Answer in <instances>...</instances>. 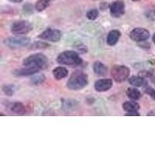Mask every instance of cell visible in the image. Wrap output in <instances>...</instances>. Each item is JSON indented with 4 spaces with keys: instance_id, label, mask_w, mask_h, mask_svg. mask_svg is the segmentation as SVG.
Returning a JSON list of instances; mask_svg holds the SVG:
<instances>
[{
    "instance_id": "13",
    "label": "cell",
    "mask_w": 155,
    "mask_h": 155,
    "mask_svg": "<svg viewBox=\"0 0 155 155\" xmlns=\"http://www.w3.org/2000/svg\"><path fill=\"white\" fill-rule=\"evenodd\" d=\"M129 83L134 87H142L147 84L145 78L142 76H132L129 78Z\"/></svg>"
},
{
    "instance_id": "8",
    "label": "cell",
    "mask_w": 155,
    "mask_h": 155,
    "mask_svg": "<svg viewBox=\"0 0 155 155\" xmlns=\"http://www.w3.org/2000/svg\"><path fill=\"white\" fill-rule=\"evenodd\" d=\"M61 33L60 30L54 29H47L38 36V38L44 41H51V42H58L61 38Z\"/></svg>"
},
{
    "instance_id": "18",
    "label": "cell",
    "mask_w": 155,
    "mask_h": 155,
    "mask_svg": "<svg viewBox=\"0 0 155 155\" xmlns=\"http://www.w3.org/2000/svg\"><path fill=\"white\" fill-rule=\"evenodd\" d=\"M126 94H127L129 99H132V100H138L141 97L140 92L135 88H127Z\"/></svg>"
},
{
    "instance_id": "29",
    "label": "cell",
    "mask_w": 155,
    "mask_h": 155,
    "mask_svg": "<svg viewBox=\"0 0 155 155\" xmlns=\"http://www.w3.org/2000/svg\"><path fill=\"white\" fill-rule=\"evenodd\" d=\"M154 14H155V12H154Z\"/></svg>"
},
{
    "instance_id": "6",
    "label": "cell",
    "mask_w": 155,
    "mask_h": 155,
    "mask_svg": "<svg viewBox=\"0 0 155 155\" xmlns=\"http://www.w3.org/2000/svg\"><path fill=\"white\" fill-rule=\"evenodd\" d=\"M130 74V69L125 65H114L111 70V75L115 81L121 83L125 81Z\"/></svg>"
},
{
    "instance_id": "3",
    "label": "cell",
    "mask_w": 155,
    "mask_h": 155,
    "mask_svg": "<svg viewBox=\"0 0 155 155\" xmlns=\"http://www.w3.org/2000/svg\"><path fill=\"white\" fill-rule=\"evenodd\" d=\"M23 64L25 67H34L41 70L47 68L48 60V58L43 54H35L25 58Z\"/></svg>"
},
{
    "instance_id": "5",
    "label": "cell",
    "mask_w": 155,
    "mask_h": 155,
    "mask_svg": "<svg viewBox=\"0 0 155 155\" xmlns=\"http://www.w3.org/2000/svg\"><path fill=\"white\" fill-rule=\"evenodd\" d=\"M32 29V25L27 20H18L14 22L11 26V32L17 36L28 34L31 31Z\"/></svg>"
},
{
    "instance_id": "9",
    "label": "cell",
    "mask_w": 155,
    "mask_h": 155,
    "mask_svg": "<svg viewBox=\"0 0 155 155\" xmlns=\"http://www.w3.org/2000/svg\"><path fill=\"white\" fill-rule=\"evenodd\" d=\"M110 14L113 17L119 18L125 13V3L122 0L115 1L109 6Z\"/></svg>"
},
{
    "instance_id": "10",
    "label": "cell",
    "mask_w": 155,
    "mask_h": 155,
    "mask_svg": "<svg viewBox=\"0 0 155 155\" xmlns=\"http://www.w3.org/2000/svg\"><path fill=\"white\" fill-rule=\"evenodd\" d=\"M113 86V81L111 79H99L95 81V89L97 92H102L108 91Z\"/></svg>"
},
{
    "instance_id": "16",
    "label": "cell",
    "mask_w": 155,
    "mask_h": 155,
    "mask_svg": "<svg viewBox=\"0 0 155 155\" xmlns=\"http://www.w3.org/2000/svg\"><path fill=\"white\" fill-rule=\"evenodd\" d=\"M10 109L12 113L19 115H23L27 113V109H26L25 106L22 102H16L14 103H12L10 107Z\"/></svg>"
},
{
    "instance_id": "2",
    "label": "cell",
    "mask_w": 155,
    "mask_h": 155,
    "mask_svg": "<svg viewBox=\"0 0 155 155\" xmlns=\"http://www.w3.org/2000/svg\"><path fill=\"white\" fill-rule=\"evenodd\" d=\"M88 76L83 72H75L71 76L67 82V87L71 90H80L87 86Z\"/></svg>"
},
{
    "instance_id": "28",
    "label": "cell",
    "mask_w": 155,
    "mask_h": 155,
    "mask_svg": "<svg viewBox=\"0 0 155 155\" xmlns=\"http://www.w3.org/2000/svg\"><path fill=\"white\" fill-rule=\"evenodd\" d=\"M132 1H134V2H138L140 0H132Z\"/></svg>"
},
{
    "instance_id": "4",
    "label": "cell",
    "mask_w": 155,
    "mask_h": 155,
    "mask_svg": "<svg viewBox=\"0 0 155 155\" xmlns=\"http://www.w3.org/2000/svg\"><path fill=\"white\" fill-rule=\"evenodd\" d=\"M3 43L5 46L11 49H18L28 46L30 43V39L23 36L11 37L5 39Z\"/></svg>"
},
{
    "instance_id": "20",
    "label": "cell",
    "mask_w": 155,
    "mask_h": 155,
    "mask_svg": "<svg viewBox=\"0 0 155 155\" xmlns=\"http://www.w3.org/2000/svg\"><path fill=\"white\" fill-rule=\"evenodd\" d=\"M50 45L47 43L41 42V41H37V42L34 43L30 46V50H38V49H45V48H49Z\"/></svg>"
},
{
    "instance_id": "25",
    "label": "cell",
    "mask_w": 155,
    "mask_h": 155,
    "mask_svg": "<svg viewBox=\"0 0 155 155\" xmlns=\"http://www.w3.org/2000/svg\"><path fill=\"white\" fill-rule=\"evenodd\" d=\"M126 116H140V113H138V111H137V112H128V113L126 114Z\"/></svg>"
},
{
    "instance_id": "24",
    "label": "cell",
    "mask_w": 155,
    "mask_h": 155,
    "mask_svg": "<svg viewBox=\"0 0 155 155\" xmlns=\"http://www.w3.org/2000/svg\"><path fill=\"white\" fill-rule=\"evenodd\" d=\"M145 92H146L147 95H150L152 99L155 100V89H153V88L150 86H147L146 88H145Z\"/></svg>"
},
{
    "instance_id": "23",
    "label": "cell",
    "mask_w": 155,
    "mask_h": 155,
    "mask_svg": "<svg viewBox=\"0 0 155 155\" xmlns=\"http://www.w3.org/2000/svg\"><path fill=\"white\" fill-rule=\"evenodd\" d=\"M98 16H99V11L97 10L96 9H91L86 13L87 18L89 19L90 20H95L98 17Z\"/></svg>"
},
{
    "instance_id": "19",
    "label": "cell",
    "mask_w": 155,
    "mask_h": 155,
    "mask_svg": "<svg viewBox=\"0 0 155 155\" xmlns=\"http://www.w3.org/2000/svg\"><path fill=\"white\" fill-rule=\"evenodd\" d=\"M52 0H38L35 4V9L37 12L45 10L51 3Z\"/></svg>"
},
{
    "instance_id": "12",
    "label": "cell",
    "mask_w": 155,
    "mask_h": 155,
    "mask_svg": "<svg viewBox=\"0 0 155 155\" xmlns=\"http://www.w3.org/2000/svg\"><path fill=\"white\" fill-rule=\"evenodd\" d=\"M41 69L34 67H25L24 68L19 69L15 71L13 74L16 76H29L33 75L39 71Z\"/></svg>"
},
{
    "instance_id": "11",
    "label": "cell",
    "mask_w": 155,
    "mask_h": 155,
    "mask_svg": "<svg viewBox=\"0 0 155 155\" xmlns=\"http://www.w3.org/2000/svg\"><path fill=\"white\" fill-rule=\"evenodd\" d=\"M121 37V33L118 30H113L108 34L106 42L109 46H114L117 44Z\"/></svg>"
},
{
    "instance_id": "1",
    "label": "cell",
    "mask_w": 155,
    "mask_h": 155,
    "mask_svg": "<svg viewBox=\"0 0 155 155\" xmlns=\"http://www.w3.org/2000/svg\"><path fill=\"white\" fill-rule=\"evenodd\" d=\"M57 62L62 65L74 66L80 65L82 63V60L79 54L73 51H63L57 58Z\"/></svg>"
},
{
    "instance_id": "22",
    "label": "cell",
    "mask_w": 155,
    "mask_h": 155,
    "mask_svg": "<svg viewBox=\"0 0 155 155\" xmlns=\"http://www.w3.org/2000/svg\"><path fill=\"white\" fill-rule=\"evenodd\" d=\"M45 79H46L45 76L43 75V74H39V75L34 76V77L32 78L31 81L34 85H40V84L44 82Z\"/></svg>"
},
{
    "instance_id": "7",
    "label": "cell",
    "mask_w": 155,
    "mask_h": 155,
    "mask_svg": "<svg viewBox=\"0 0 155 155\" xmlns=\"http://www.w3.org/2000/svg\"><path fill=\"white\" fill-rule=\"evenodd\" d=\"M129 36L135 42H144L150 37V32L144 28L137 27L131 30Z\"/></svg>"
},
{
    "instance_id": "14",
    "label": "cell",
    "mask_w": 155,
    "mask_h": 155,
    "mask_svg": "<svg viewBox=\"0 0 155 155\" xmlns=\"http://www.w3.org/2000/svg\"><path fill=\"white\" fill-rule=\"evenodd\" d=\"M94 72L99 76H103L107 73V67L101 61H95L93 64Z\"/></svg>"
},
{
    "instance_id": "26",
    "label": "cell",
    "mask_w": 155,
    "mask_h": 155,
    "mask_svg": "<svg viewBox=\"0 0 155 155\" xmlns=\"http://www.w3.org/2000/svg\"><path fill=\"white\" fill-rule=\"evenodd\" d=\"M9 2H13V3H19V2H22L23 0H9Z\"/></svg>"
},
{
    "instance_id": "21",
    "label": "cell",
    "mask_w": 155,
    "mask_h": 155,
    "mask_svg": "<svg viewBox=\"0 0 155 155\" xmlns=\"http://www.w3.org/2000/svg\"><path fill=\"white\" fill-rule=\"evenodd\" d=\"M2 90H3L4 93L6 95H9V96H11L14 94L15 92V87L12 85H4L3 88H2Z\"/></svg>"
},
{
    "instance_id": "15",
    "label": "cell",
    "mask_w": 155,
    "mask_h": 155,
    "mask_svg": "<svg viewBox=\"0 0 155 155\" xmlns=\"http://www.w3.org/2000/svg\"><path fill=\"white\" fill-rule=\"evenodd\" d=\"M68 74V71L64 67H57L53 70V75L55 79L61 80L67 77Z\"/></svg>"
},
{
    "instance_id": "27",
    "label": "cell",
    "mask_w": 155,
    "mask_h": 155,
    "mask_svg": "<svg viewBox=\"0 0 155 155\" xmlns=\"http://www.w3.org/2000/svg\"><path fill=\"white\" fill-rule=\"evenodd\" d=\"M152 41H153V42L154 43V44H155V34H153V37H152Z\"/></svg>"
},
{
    "instance_id": "17",
    "label": "cell",
    "mask_w": 155,
    "mask_h": 155,
    "mask_svg": "<svg viewBox=\"0 0 155 155\" xmlns=\"http://www.w3.org/2000/svg\"><path fill=\"white\" fill-rule=\"evenodd\" d=\"M123 108L127 113L128 112H137L140 109V105L134 101H128V102H125L123 104Z\"/></svg>"
}]
</instances>
